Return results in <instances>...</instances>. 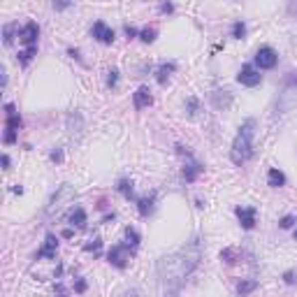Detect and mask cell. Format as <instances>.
Wrapping results in <instances>:
<instances>
[{"label":"cell","mask_w":297,"mask_h":297,"mask_svg":"<svg viewBox=\"0 0 297 297\" xmlns=\"http://www.w3.org/2000/svg\"><path fill=\"white\" fill-rule=\"evenodd\" d=\"M200 258H202V246H200V239L193 237L190 242H186L181 249H176L174 253L169 256H162L155 265V272H158V281H160L162 291L165 293H176L181 288V284L195 272V267L200 265Z\"/></svg>","instance_id":"obj_1"},{"label":"cell","mask_w":297,"mask_h":297,"mask_svg":"<svg viewBox=\"0 0 297 297\" xmlns=\"http://www.w3.org/2000/svg\"><path fill=\"white\" fill-rule=\"evenodd\" d=\"M256 121L253 119H246V121L239 126V133H237L232 148H230V158L235 165H244L253 155V133H256Z\"/></svg>","instance_id":"obj_2"},{"label":"cell","mask_w":297,"mask_h":297,"mask_svg":"<svg viewBox=\"0 0 297 297\" xmlns=\"http://www.w3.org/2000/svg\"><path fill=\"white\" fill-rule=\"evenodd\" d=\"M5 114H7V123H5V144H14L16 142V130L21 128V116L16 112L12 102H7L5 105Z\"/></svg>","instance_id":"obj_3"},{"label":"cell","mask_w":297,"mask_h":297,"mask_svg":"<svg viewBox=\"0 0 297 297\" xmlns=\"http://www.w3.org/2000/svg\"><path fill=\"white\" fill-rule=\"evenodd\" d=\"M253 61H256V65L260 70H272L274 65H277L279 56H277V51H274L272 47H260L256 51V58H253Z\"/></svg>","instance_id":"obj_4"},{"label":"cell","mask_w":297,"mask_h":297,"mask_svg":"<svg viewBox=\"0 0 297 297\" xmlns=\"http://www.w3.org/2000/svg\"><path fill=\"white\" fill-rule=\"evenodd\" d=\"M128 251L133 253V249H130L128 244H116V246H112V251H109V265H114V267H119V270H126V260H128Z\"/></svg>","instance_id":"obj_5"},{"label":"cell","mask_w":297,"mask_h":297,"mask_svg":"<svg viewBox=\"0 0 297 297\" xmlns=\"http://www.w3.org/2000/svg\"><path fill=\"white\" fill-rule=\"evenodd\" d=\"M237 81H239L242 86L253 88V86H258V84L263 81V74L258 72V70L253 68V65H242L239 74H237Z\"/></svg>","instance_id":"obj_6"},{"label":"cell","mask_w":297,"mask_h":297,"mask_svg":"<svg viewBox=\"0 0 297 297\" xmlns=\"http://www.w3.org/2000/svg\"><path fill=\"white\" fill-rule=\"evenodd\" d=\"M235 214H237L239 225H242L244 230H253V228H256V216H258L256 207H237Z\"/></svg>","instance_id":"obj_7"},{"label":"cell","mask_w":297,"mask_h":297,"mask_svg":"<svg viewBox=\"0 0 297 297\" xmlns=\"http://www.w3.org/2000/svg\"><path fill=\"white\" fill-rule=\"evenodd\" d=\"M91 33H93V37L98 42H102V44H112V42H114V30H112L105 21H95L93 28H91Z\"/></svg>","instance_id":"obj_8"},{"label":"cell","mask_w":297,"mask_h":297,"mask_svg":"<svg viewBox=\"0 0 297 297\" xmlns=\"http://www.w3.org/2000/svg\"><path fill=\"white\" fill-rule=\"evenodd\" d=\"M37 35H40V28H37V23H35V21H28L26 26L19 30V37H21V42H23L26 47H35Z\"/></svg>","instance_id":"obj_9"},{"label":"cell","mask_w":297,"mask_h":297,"mask_svg":"<svg viewBox=\"0 0 297 297\" xmlns=\"http://www.w3.org/2000/svg\"><path fill=\"white\" fill-rule=\"evenodd\" d=\"M56 251H58V237L47 235V239H44V246L37 251V258H40V260H51V258L56 256Z\"/></svg>","instance_id":"obj_10"},{"label":"cell","mask_w":297,"mask_h":297,"mask_svg":"<svg viewBox=\"0 0 297 297\" xmlns=\"http://www.w3.org/2000/svg\"><path fill=\"white\" fill-rule=\"evenodd\" d=\"M151 102H153V95H151V91H148L147 86L137 88V93H135V107L137 109H144V107H148Z\"/></svg>","instance_id":"obj_11"},{"label":"cell","mask_w":297,"mask_h":297,"mask_svg":"<svg viewBox=\"0 0 297 297\" xmlns=\"http://www.w3.org/2000/svg\"><path fill=\"white\" fill-rule=\"evenodd\" d=\"M211 102H214V107L225 109V107H230L232 95H230V91H214V93H211Z\"/></svg>","instance_id":"obj_12"},{"label":"cell","mask_w":297,"mask_h":297,"mask_svg":"<svg viewBox=\"0 0 297 297\" xmlns=\"http://www.w3.org/2000/svg\"><path fill=\"white\" fill-rule=\"evenodd\" d=\"M267 183H270L272 188H281V186L286 183V174L281 172V169L272 167L270 172H267Z\"/></svg>","instance_id":"obj_13"},{"label":"cell","mask_w":297,"mask_h":297,"mask_svg":"<svg viewBox=\"0 0 297 297\" xmlns=\"http://www.w3.org/2000/svg\"><path fill=\"white\" fill-rule=\"evenodd\" d=\"M68 221H70V225H77V228H86V211L81 209V207H74V209L70 211Z\"/></svg>","instance_id":"obj_14"},{"label":"cell","mask_w":297,"mask_h":297,"mask_svg":"<svg viewBox=\"0 0 297 297\" xmlns=\"http://www.w3.org/2000/svg\"><path fill=\"white\" fill-rule=\"evenodd\" d=\"M202 169H204V167H202V165H200V162L190 160L188 165L183 167V179H186V181H195V179H197V174H200Z\"/></svg>","instance_id":"obj_15"},{"label":"cell","mask_w":297,"mask_h":297,"mask_svg":"<svg viewBox=\"0 0 297 297\" xmlns=\"http://www.w3.org/2000/svg\"><path fill=\"white\" fill-rule=\"evenodd\" d=\"M174 63H165V65H160V68H158V72H155V79H158V84H165V81H167V77H169V72H174Z\"/></svg>","instance_id":"obj_16"},{"label":"cell","mask_w":297,"mask_h":297,"mask_svg":"<svg viewBox=\"0 0 297 297\" xmlns=\"http://www.w3.org/2000/svg\"><path fill=\"white\" fill-rule=\"evenodd\" d=\"M126 244H128L133 251L140 246V235H137L135 228H126Z\"/></svg>","instance_id":"obj_17"},{"label":"cell","mask_w":297,"mask_h":297,"mask_svg":"<svg viewBox=\"0 0 297 297\" xmlns=\"http://www.w3.org/2000/svg\"><path fill=\"white\" fill-rule=\"evenodd\" d=\"M137 207H140V214H142V216H148V214L153 211V197H142V200L137 202Z\"/></svg>","instance_id":"obj_18"},{"label":"cell","mask_w":297,"mask_h":297,"mask_svg":"<svg viewBox=\"0 0 297 297\" xmlns=\"http://www.w3.org/2000/svg\"><path fill=\"white\" fill-rule=\"evenodd\" d=\"M116 188H119V193H121V195L126 197V200H130V197L135 195V193H133V183H130L128 179H121V181H119V186H116Z\"/></svg>","instance_id":"obj_19"},{"label":"cell","mask_w":297,"mask_h":297,"mask_svg":"<svg viewBox=\"0 0 297 297\" xmlns=\"http://www.w3.org/2000/svg\"><path fill=\"white\" fill-rule=\"evenodd\" d=\"M256 288H258V281L251 279V281H242V284L237 286V293H239V295H249V293H253Z\"/></svg>","instance_id":"obj_20"},{"label":"cell","mask_w":297,"mask_h":297,"mask_svg":"<svg viewBox=\"0 0 297 297\" xmlns=\"http://www.w3.org/2000/svg\"><path fill=\"white\" fill-rule=\"evenodd\" d=\"M35 54H37V44H35V47H26V49H23V51L19 54L21 65H28V63H30V58H33Z\"/></svg>","instance_id":"obj_21"},{"label":"cell","mask_w":297,"mask_h":297,"mask_svg":"<svg viewBox=\"0 0 297 297\" xmlns=\"http://www.w3.org/2000/svg\"><path fill=\"white\" fill-rule=\"evenodd\" d=\"M244 35H246V26H244L242 21H237L235 26H232V37L235 40H244Z\"/></svg>","instance_id":"obj_22"},{"label":"cell","mask_w":297,"mask_h":297,"mask_svg":"<svg viewBox=\"0 0 297 297\" xmlns=\"http://www.w3.org/2000/svg\"><path fill=\"white\" fill-rule=\"evenodd\" d=\"M186 112H188L190 119L197 116V98H188V102H186Z\"/></svg>","instance_id":"obj_23"},{"label":"cell","mask_w":297,"mask_h":297,"mask_svg":"<svg viewBox=\"0 0 297 297\" xmlns=\"http://www.w3.org/2000/svg\"><path fill=\"white\" fill-rule=\"evenodd\" d=\"M142 42H153L155 40V28H144L142 33H140Z\"/></svg>","instance_id":"obj_24"},{"label":"cell","mask_w":297,"mask_h":297,"mask_svg":"<svg viewBox=\"0 0 297 297\" xmlns=\"http://www.w3.org/2000/svg\"><path fill=\"white\" fill-rule=\"evenodd\" d=\"M119 84V70H109V77H107V86L114 88Z\"/></svg>","instance_id":"obj_25"},{"label":"cell","mask_w":297,"mask_h":297,"mask_svg":"<svg viewBox=\"0 0 297 297\" xmlns=\"http://www.w3.org/2000/svg\"><path fill=\"white\" fill-rule=\"evenodd\" d=\"M74 0H54V9H58V12H63V9H68L70 5H72Z\"/></svg>","instance_id":"obj_26"},{"label":"cell","mask_w":297,"mask_h":297,"mask_svg":"<svg viewBox=\"0 0 297 297\" xmlns=\"http://www.w3.org/2000/svg\"><path fill=\"white\" fill-rule=\"evenodd\" d=\"M279 225H281V228H284V230L293 228V225H295V216H284V218H281V223H279Z\"/></svg>","instance_id":"obj_27"},{"label":"cell","mask_w":297,"mask_h":297,"mask_svg":"<svg viewBox=\"0 0 297 297\" xmlns=\"http://www.w3.org/2000/svg\"><path fill=\"white\" fill-rule=\"evenodd\" d=\"M100 246H102L100 237H95V239H93V244H86V246H84V251H100Z\"/></svg>","instance_id":"obj_28"},{"label":"cell","mask_w":297,"mask_h":297,"mask_svg":"<svg viewBox=\"0 0 297 297\" xmlns=\"http://www.w3.org/2000/svg\"><path fill=\"white\" fill-rule=\"evenodd\" d=\"M12 30H14L12 23H9V26H5V44H12Z\"/></svg>","instance_id":"obj_29"},{"label":"cell","mask_w":297,"mask_h":297,"mask_svg":"<svg viewBox=\"0 0 297 297\" xmlns=\"http://www.w3.org/2000/svg\"><path fill=\"white\" fill-rule=\"evenodd\" d=\"M284 279H286V284H295V274L293 272H286Z\"/></svg>","instance_id":"obj_30"},{"label":"cell","mask_w":297,"mask_h":297,"mask_svg":"<svg viewBox=\"0 0 297 297\" xmlns=\"http://www.w3.org/2000/svg\"><path fill=\"white\" fill-rule=\"evenodd\" d=\"M174 7H172V2H162L160 5V12H172Z\"/></svg>","instance_id":"obj_31"},{"label":"cell","mask_w":297,"mask_h":297,"mask_svg":"<svg viewBox=\"0 0 297 297\" xmlns=\"http://www.w3.org/2000/svg\"><path fill=\"white\" fill-rule=\"evenodd\" d=\"M126 35H128V37H135V35H137V30H135V28H133V26H126Z\"/></svg>","instance_id":"obj_32"},{"label":"cell","mask_w":297,"mask_h":297,"mask_svg":"<svg viewBox=\"0 0 297 297\" xmlns=\"http://www.w3.org/2000/svg\"><path fill=\"white\" fill-rule=\"evenodd\" d=\"M61 158H63V155H61V151H54V153H51V160H56V162H58V160H61Z\"/></svg>","instance_id":"obj_33"},{"label":"cell","mask_w":297,"mask_h":297,"mask_svg":"<svg viewBox=\"0 0 297 297\" xmlns=\"http://www.w3.org/2000/svg\"><path fill=\"white\" fill-rule=\"evenodd\" d=\"M2 165H5V169H9V155H2Z\"/></svg>","instance_id":"obj_34"},{"label":"cell","mask_w":297,"mask_h":297,"mask_svg":"<svg viewBox=\"0 0 297 297\" xmlns=\"http://www.w3.org/2000/svg\"><path fill=\"white\" fill-rule=\"evenodd\" d=\"M77 291H86V284H84V281H79V284H77Z\"/></svg>","instance_id":"obj_35"},{"label":"cell","mask_w":297,"mask_h":297,"mask_svg":"<svg viewBox=\"0 0 297 297\" xmlns=\"http://www.w3.org/2000/svg\"><path fill=\"white\" fill-rule=\"evenodd\" d=\"M295 239H297V230H295Z\"/></svg>","instance_id":"obj_36"}]
</instances>
